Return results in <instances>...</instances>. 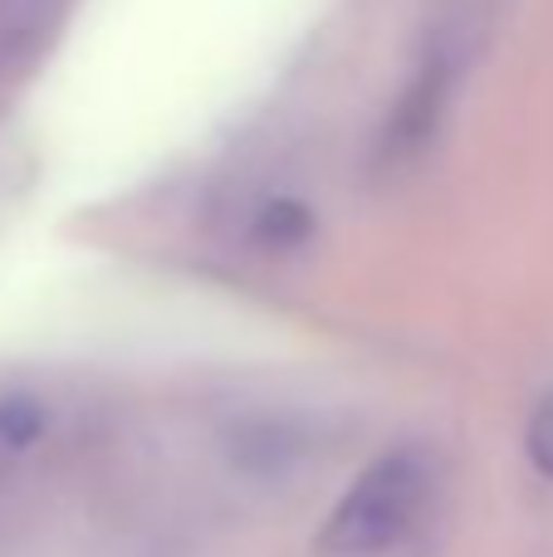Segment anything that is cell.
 <instances>
[{
	"label": "cell",
	"mask_w": 553,
	"mask_h": 557,
	"mask_svg": "<svg viewBox=\"0 0 553 557\" xmlns=\"http://www.w3.org/2000/svg\"><path fill=\"white\" fill-rule=\"evenodd\" d=\"M441 465L421 445L382 450L333 504L319 533V557H402L427 539L441 513Z\"/></svg>",
	"instance_id": "obj_1"
},
{
	"label": "cell",
	"mask_w": 553,
	"mask_h": 557,
	"mask_svg": "<svg viewBox=\"0 0 553 557\" xmlns=\"http://www.w3.org/2000/svg\"><path fill=\"white\" fill-rule=\"evenodd\" d=\"M451 84H456V54H451L446 45H437L427 59L417 64V74H411L407 94L397 98V108H392L388 117V137H382L378 157L382 162H411V157L421 152V147L437 137V123L441 113H446V98H451Z\"/></svg>",
	"instance_id": "obj_2"
},
{
	"label": "cell",
	"mask_w": 553,
	"mask_h": 557,
	"mask_svg": "<svg viewBox=\"0 0 553 557\" xmlns=\"http://www.w3.org/2000/svg\"><path fill=\"white\" fill-rule=\"evenodd\" d=\"M45 425H49V416L35 396H5L0 401V465L20 460L45 435Z\"/></svg>",
	"instance_id": "obj_3"
},
{
	"label": "cell",
	"mask_w": 553,
	"mask_h": 557,
	"mask_svg": "<svg viewBox=\"0 0 553 557\" xmlns=\"http://www.w3.org/2000/svg\"><path fill=\"white\" fill-rule=\"evenodd\" d=\"M525 450L529 460H534V470L553 480V396H544L534 411V421H529V435H525Z\"/></svg>",
	"instance_id": "obj_4"
}]
</instances>
